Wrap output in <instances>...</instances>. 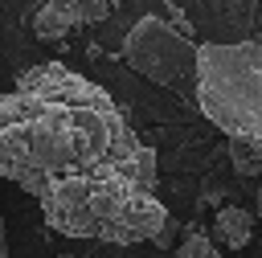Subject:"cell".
Returning a JSON list of instances; mask_svg holds the SVG:
<instances>
[{"instance_id": "5b68a950", "label": "cell", "mask_w": 262, "mask_h": 258, "mask_svg": "<svg viewBox=\"0 0 262 258\" xmlns=\"http://www.w3.org/2000/svg\"><path fill=\"white\" fill-rule=\"evenodd\" d=\"M209 238H213L217 246L242 250V246H250V238H254V217H250L246 209H237V205H221L217 217H213V225H209Z\"/></svg>"}, {"instance_id": "8992f818", "label": "cell", "mask_w": 262, "mask_h": 258, "mask_svg": "<svg viewBox=\"0 0 262 258\" xmlns=\"http://www.w3.org/2000/svg\"><path fill=\"white\" fill-rule=\"evenodd\" d=\"M180 233H184V242L176 246V258H221V254H217V242H213L196 221L184 225Z\"/></svg>"}, {"instance_id": "ba28073f", "label": "cell", "mask_w": 262, "mask_h": 258, "mask_svg": "<svg viewBox=\"0 0 262 258\" xmlns=\"http://www.w3.org/2000/svg\"><path fill=\"white\" fill-rule=\"evenodd\" d=\"M180 229H184V225H180V221L168 213V217H164V225H160V229H156L147 242H151L156 250H168V246H176V233H180Z\"/></svg>"}, {"instance_id": "277c9868", "label": "cell", "mask_w": 262, "mask_h": 258, "mask_svg": "<svg viewBox=\"0 0 262 258\" xmlns=\"http://www.w3.org/2000/svg\"><path fill=\"white\" fill-rule=\"evenodd\" d=\"M115 0H41L33 12V33L41 41H61L82 25H94L111 16Z\"/></svg>"}, {"instance_id": "6da1fadb", "label": "cell", "mask_w": 262, "mask_h": 258, "mask_svg": "<svg viewBox=\"0 0 262 258\" xmlns=\"http://www.w3.org/2000/svg\"><path fill=\"white\" fill-rule=\"evenodd\" d=\"M156 176V152L139 143L123 106L78 70L41 61L0 90V176L33 201L102 168Z\"/></svg>"}, {"instance_id": "8fae6325", "label": "cell", "mask_w": 262, "mask_h": 258, "mask_svg": "<svg viewBox=\"0 0 262 258\" xmlns=\"http://www.w3.org/2000/svg\"><path fill=\"white\" fill-rule=\"evenodd\" d=\"M53 258H78V254H53Z\"/></svg>"}, {"instance_id": "7c38bea8", "label": "cell", "mask_w": 262, "mask_h": 258, "mask_svg": "<svg viewBox=\"0 0 262 258\" xmlns=\"http://www.w3.org/2000/svg\"><path fill=\"white\" fill-rule=\"evenodd\" d=\"M229 258H242V254H237V250H233V254H229Z\"/></svg>"}, {"instance_id": "3957f363", "label": "cell", "mask_w": 262, "mask_h": 258, "mask_svg": "<svg viewBox=\"0 0 262 258\" xmlns=\"http://www.w3.org/2000/svg\"><path fill=\"white\" fill-rule=\"evenodd\" d=\"M119 57L147 82H156L180 98H196V41H188L164 16L135 20L123 37Z\"/></svg>"}, {"instance_id": "9c48e42d", "label": "cell", "mask_w": 262, "mask_h": 258, "mask_svg": "<svg viewBox=\"0 0 262 258\" xmlns=\"http://www.w3.org/2000/svg\"><path fill=\"white\" fill-rule=\"evenodd\" d=\"M0 258H8V233H4V217H0Z\"/></svg>"}, {"instance_id": "7a4b0ae2", "label": "cell", "mask_w": 262, "mask_h": 258, "mask_svg": "<svg viewBox=\"0 0 262 258\" xmlns=\"http://www.w3.org/2000/svg\"><path fill=\"white\" fill-rule=\"evenodd\" d=\"M192 102L221 135L262 147V41L196 45Z\"/></svg>"}, {"instance_id": "30bf717a", "label": "cell", "mask_w": 262, "mask_h": 258, "mask_svg": "<svg viewBox=\"0 0 262 258\" xmlns=\"http://www.w3.org/2000/svg\"><path fill=\"white\" fill-rule=\"evenodd\" d=\"M254 205H258V217H262V188H258V197H254Z\"/></svg>"}, {"instance_id": "52a82bcc", "label": "cell", "mask_w": 262, "mask_h": 258, "mask_svg": "<svg viewBox=\"0 0 262 258\" xmlns=\"http://www.w3.org/2000/svg\"><path fill=\"white\" fill-rule=\"evenodd\" d=\"M229 164L237 176H262V147H250L242 139H229Z\"/></svg>"}]
</instances>
